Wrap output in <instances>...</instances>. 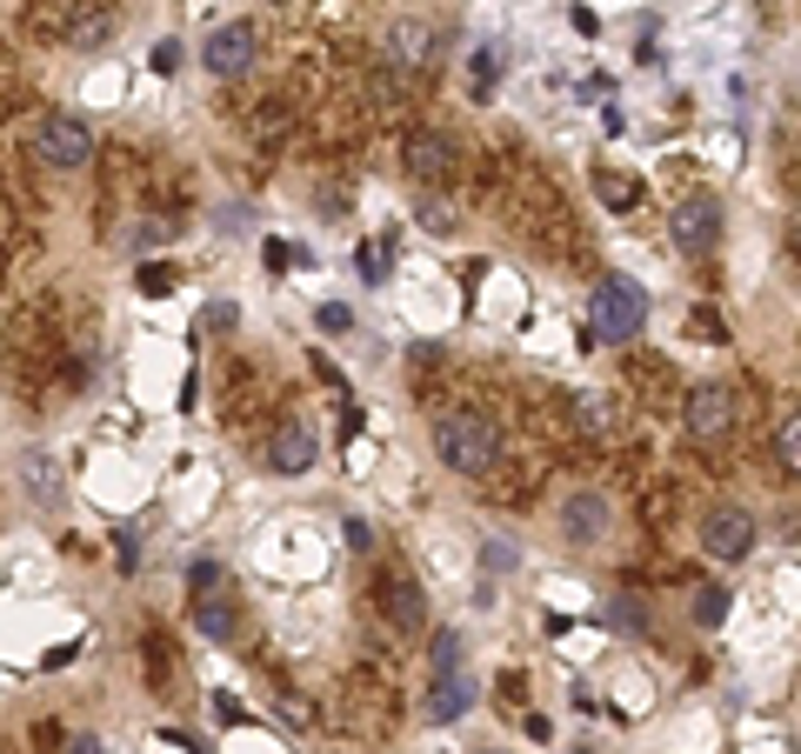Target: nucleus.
I'll use <instances>...</instances> for the list:
<instances>
[{"label":"nucleus","mask_w":801,"mask_h":754,"mask_svg":"<svg viewBox=\"0 0 801 754\" xmlns=\"http://www.w3.org/2000/svg\"><path fill=\"white\" fill-rule=\"evenodd\" d=\"M354 261H361V274H368L374 288L387 281V261H381V247H361V255H354Z\"/></svg>","instance_id":"nucleus-29"},{"label":"nucleus","mask_w":801,"mask_h":754,"mask_svg":"<svg viewBox=\"0 0 801 754\" xmlns=\"http://www.w3.org/2000/svg\"><path fill=\"white\" fill-rule=\"evenodd\" d=\"M729 601H735L729 588H701L695 595V628H721V621H729Z\"/></svg>","instance_id":"nucleus-21"},{"label":"nucleus","mask_w":801,"mask_h":754,"mask_svg":"<svg viewBox=\"0 0 801 754\" xmlns=\"http://www.w3.org/2000/svg\"><path fill=\"white\" fill-rule=\"evenodd\" d=\"M194 634H207V641H234V634H240V601L221 595V588L201 595V601H194Z\"/></svg>","instance_id":"nucleus-13"},{"label":"nucleus","mask_w":801,"mask_h":754,"mask_svg":"<svg viewBox=\"0 0 801 754\" xmlns=\"http://www.w3.org/2000/svg\"><path fill=\"white\" fill-rule=\"evenodd\" d=\"M721 227H729V214H721V201L714 194H688L675 214H668V240L681 247L688 261H701V255H714V240H721Z\"/></svg>","instance_id":"nucleus-4"},{"label":"nucleus","mask_w":801,"mask_h":754,"mask_svg":"<svg viewBox=\"0 0 801 754\" xmlns=\"http://www.w3.org/2000/svg\"><path fill=\"white\" fill-rule=\"evenodd\" d=\"M174 281H181V274H174V268H160V261H147V268H134V288H140L147 301H160V294H174Z\"/></svg>","instance_id":"nucleus-22"},{"label":"nucleus","mask_w":801,"mask_h":754,"mask_svg":"<svg viewBox=\"0 0 801 754\" xmlns=\"http://www.w3.org/2000/svg\"><path fill=\"white\" fill-rule=\"evenodd\" d=\"M214 721H221V728H234V721H240V701H234V695H227V688H221V695H214Z\"/></svg>","instance_id":"nucleus-33"},{"label":"nucleus","mask_w":801,"mask_h":754,"mask_svg":"<svg viewBox=\"0 0 801 754\" xmlns=\"http://www.w3.org/2000/svg\"><path fill=\"white\" fill-rule=\"evenodd\" d=\"M381 595H387V621H394L400 634H415V628L428 621V595H421V581H415V574H394Z\"/></svg>","instance_id":"nucleus-10"},{"label":"nucleus","mask_w":801,"mask_h":754,"mask_svg":"<svg viewBox=\"0 0 801 754\" xmlns=\"http://www.w3.org/2000/svg\"><path fill=\"white\" fill-rule=\"evenodd\" d=\"M174 234H181V227H174L168 214H140V221L127 227V247H134V255H154V247H168Z\"/></svg>","instance_id":"nucleus-17"},{"label":"nucleus","mask_w":801,"mask_h":754,"mask_svg":"<svg viewBox=\"0 0 801 754\" xmlns=\"http://www.w3.org/2000/svg\"><path fill=\"white\" fill-rule=\"evenodd\" d=\"M261 261H268L274 274H287V268H294V247H287V240H268V255H261Z\"/></svg>","instance_id":"nucleus-31"},{"label":"nucleus","mask_w":801,"mask_h":754,"mask_svg":"<svg viewBox=\"0 0 801 754\" xmlns=\"http://www.w3.org/2000/svg\"><path fill=\"white\" fill-rule=\"evenodd\" d=\"M775 468H781L788 481H801V407L775 428Z\"/></svg>","instance_id":"nucleus-18"},{"label":"nucleus","mask_w":801,"mask_h":754,"mask_svg":"<svg viewBox=\"0 0 801 754\" xmlns=\"http://www.w3.org/2000/svg\"><path fill=\"white\" fill-rule=\"evenodd\" d=\"M561 534H568L575 548H595V541L608 534V494L582 487V494H568V500H561Z\"/></svg>","instance_id":"nucleus-9"},{"label":"nucleus","mask_w":801,"mask_h":754,"mask_svg":"<svg viewBox=\"0 0 801 754\" xmlns=\"http://www.w3.org/2000/svg\"><path fill=\"white\" fill-rule=\"evenodd\" d=\"M568 14H575V34H601V14L595 8H568Z\"/></svg>","instance_id":"nucleus-35"},{"label":"nucleus","mask_w":801,"mask_h":754,"mask_svg":"<svg viewBox=\"0 0 801 754\" xmlns=\"http://www.w3.org/2000/svg\"><path fill=\"white\" fill-rule=\"evenodd\" d=\"M575 754H588V747H575Z\"/></svg>","instance_id":"nucleus-40"},{"label":"nucleus","mask_w":801,"mask_h":754,"mask_svg":"<svg viewBox=\"0 0 801 754\" xmlns=\"http://www.w3.org/2000/svg\"><path fill=\"white\" fill-rule=\"evenodd\" d=\"M435 454L454 474H488L501 461V428L488 421V414H474V407H454V414L435 421Z\"/></svg>","instance_id":"nucleus-1"},{"label":"nucleus","mask_w":801,"mask_h":754,"mask_svg":"<svg viewBox=\"0 0 801 754\" xmlns=\"http://www.w3.org/2000/svg\"><path fill=\"white\" fill-rule=\"evenodd\" d=\"M595 194H601L608 207H634V201H641V188H634L628 175H601V181H595Z\"/></svg>","instance_id":"nucleus-24"},{"label":"nucleus","mask_w":801,"mask_h":754,"mask_svg":"<svg viewBox=\"0 0 801 754\" xmlns=\"http://www.w3.org/2000/svg\"><path fill=\"white\" fill-rule=\"evenodd\" d=\"M461 654H467L461 628H435V641H428V667H435V682H441V675H461Z\"/></svg>","instance_id":"nucleus-16"},{"label":"nucleus","mask_w":801,"mask_h":754,"mask_svg":"<svg viewBox=\"0 0 801 754\" xmlns=\"http://www.w3.org/2000/svg\"><path fill=\"white\" fill-rule=\"evenodd\" d=\"M400 160H408L415 181H448V175H454V134H441V127H415L408 140H400Z\"/></svg>","instance_id":"nucleus-8"},{"label":"nucleus","mask_w":801,"mask_h":754,"mask_svg":"<svg viewBox=\"0 0 801 754\" xmlns=\"http://www.w3.org/2000/svg\"><path fill=\"white\" fill-rule=\"evenodd\" d=\"M188 588H194V595H214V588H221V561H194V567H188Z\"/></svg>","instance_id":"nucleus-26"},{"label":"nucleus","mask_w":801,"mask_h":754,"mask_svg":"<svg viewBox=\"0 0 801 754\" xmlns=\"http://www.w3.org/2000/svg\"><path fill=\"white\" fill-rule=\"evenodd\" d=\"M608 628L614 634H648V608H641V595H614L608 601Z\"/></svg>","instance_id":"nucleus-20"},{"label":"nucleus","mask_w":801,"mask_h":754,"mask_svg":"<svg viewBox=\"0 0 801 754\" xmlns=\"http://www.w3.org/2000/svg\"><path fill=\"white\" fill-rule=\"evenodd\" d=\"M234 320H240V307H234V301H214V307H207V327H234Z\"/></svg>","instance_id":"nucleus-34"},{"label":"nucleus","mask_w":801,"mask_h":754,"mask_svg":"<svg viewBox=\"0 0 801 754\" xmlns=\"http://www.w3.org/2000/svg\"><path fill=\"white\" fill-rule=\"evenodd\" d=\"M341 534H348V548H354V554H368V548H374V528H368V521H348Z\"/></svg>","instance_id":"nucleus-32"},{"label":"nucleus","mask_w":801,"mask_h":754,"mask_svg":"<svg viewBox=\"0 0 801 754\" xmlns=\"http://www.w3.org/2000/svg\"><path fill=\"white\" fill-rule=\"evenodd\" d=\"M34 154L54 167V175H74V167H88V154H94V127L80 121V114H41Z\"/></svg>","instance_id":"nucleus-3"},{"label":"nucleus","mask_w":801,"mask_h":754,"mask_svg":"<svg viewBox=\"0 0 801 754\" xmlns=\"http://www.w3.org/2000/svg\"><path fill=\"white\" fill-rule=\"evenodd\" d=\"M67 754H108V741H101V734H74V747H67Z\"/></svg>","instance_id":"nucleus-37"},{"label":"nucleus","mask_w":801,"mask_h":754,"mask_svg":"<svg viewBox=\"0 0 801 754\" xmlns=\"http://www.w3.org/2000/svg\"><path fill=\"white\" fill-rule=\"evenodd\" d=\"M387 47H394V60H421V54H428V27H415V21H408V27H394V34H387Z\"/></svg>","instance_id":"nucleus-23"},{"label":"nucleus","mask_w":801,"mask_h":754,"mask_svg":"<svg viewBox=\"0 0 801 754\" xmlns=\"http://www.w3.org/2000/svg\"><path fill=\"white\" fill-rule=\"evenodd\" d=\"M201 60H207V74H221V80L248 74V67H255V27H248V21H221V27L207 34Z\"/></svg>","instance_id":"nucleus-7"},{"label":"nucleus","mask_w":801,"mask_h":754,"mask_svg":"<svg viewBox=\"0 0 801 754\" xmlns=\"http://www.w3.org/2000/svg\"><path fill=\"white\" fill-rule=\"evenodd\" d=\"M314 374H320V381H328V387H348V381H341V368H335L328 355H314Z\"/></svg>","instance_id":"nucleus-36"},{"label":"nucleus","mask_w":801,"mask_h":754,"mask_svg":"<svg viewBox=\"0 0 801 754\" xmlns=\"http://www.w3.org/2000/svg\"><path fill=\"white\" fill-rule=\"evenodd\" d=\"M174 67H181V41H160L154 47V74H174Z\"/></svg>","instance_id":"nucleus-30"},{"label":"nucleus","mask_w":801,"mask_h":754,"mask_svg":"<svg viewBox=\"0 0 801 754\" xmlns=\"http://www.w3.org/2000/svg\"><path fill=\"white\" fill-rule=\"evenodd\" d=\"M467 708H474V675H467V667H461V675H441V682L428 688V721H435V728L461 721Z\"/></svg>","instance_id":"nucleus-12"},{"label":"nucleus","mask_w":801,"mask_h":754,"mask_svg":"<svg viewBox=\"0 0 801 754\" xmlns=\"http://www.w3.org/2000/svg\"><path fill=\"white\" fill-rule=\"evenodd\" d=\"M421 221H428V234H448V207H435V201H428V207H421Z\"/></svg>","instance_id":"nucleus-38"},{"label":"nucleus","mask_w":801,"mask_h":754,"mask_svg":"<svg viewBox=\"0 0 801 754\" xmlns=\"http://www.w3.org/2000/svg\"><path fill=\"white\" fill-rule=\"evenodd\" d=\"M729 421H735V394L721 387V381H695L688 387V435L695 441H721V435H729Z\"/></svg>","instance_id":"nucleus-6"},{"label":"nucleus","mask_w":801,"mask_h":754,"mask_svg":"<svg viewBox=\"0 0 801 754\" xmlns=\"http://www.w3.org/2000/svg\"><path fill=\"white\" fill-rule=\"evenodd\" d=\"M575 421H582V435H588V441H614L621 407H614V394H608V387H582V394H575Z\"/></svg>","instance_id":"nucleus-11"},{"label":"nucleus","mask_w":801,"mask_h":754,"mask_svg":"<svg viewBox=\"0 0 801 754\" xmlns=\"http://www.w3.org/2000/svg\"><path fill=\"white\" fill-rule=\"evenodd\" d=\"M521 728H528V741H548V734H554V721H548V714H528Z\"/></svg>","instance_id":"nucleus-39"},{"label":"nucleus","mask_w":801,"mask_h":754,"mask_svg":"<svg viewBox=\"0 0 801 754\" xmlns=\"http://www.w3.org/2000/svg\"><path fill=\"white\" fill-rule=\"evenodd\" d=\"M588 327L601 334V341H614V348H628L641 327H648V294H641L628 274H608L601 288H595V301H588Z\"/></svg>","instance_id":"nucleus-2"},{"label":"nucleus","mask_w":801,"mask_h":754,"mask_svg":"<svg viewBox=\"0 0 801 754\" xmlns=\"http://www.w3.org/2000/svg\"><path fill=\"white\" fill-rule=\"evenodd\" d=\"M748 548H755V515H748V508H708V515H701V554H708V561L735 567Z\"/></svg>","instance_id":"nucleus-5"},{"label":"nucleus","mask_w":801,"mask_h":754,"mask_svg":"<svg viewBox=\"0 0 801 754\" xmlns=\"http://www.w3.org/2000/svg\"><path fill=\"white\" fill-rule=\"evenodd\" d=\"M515 567H521V548H515V541H501V534L481 541V595H488L501 574H515Z\"/></svg>","instance_id":"nucleus-15"},{"label":"nucleus","mask_w":801,"mask_h":754,"mask_svg":"<svg viewBox=\"0 0 801 754\" xmlns=\"http://www.w3.org/2000/svg\"><path fill=\"white\" fill-rule=\"evenodd\" d=\"M328 334H341V327H354V314H348V301H320V314H314Z\"/></svg>","instance_id":"nucleus-27"},{"label":"nucleus","mask_w":801,"mask_h":754,"mask_svg":"<svg viewBox=\"0 0 801 754\" xmlns=\"http://www.w3.org/2000/svg\"><path fill=\"white\" fill-rule=\"evenodd\" d=\"M21 481L34 487V500H47V508H54V500H60V468H54V461H47L41 448H34V454L21 461Z\"/></svg>","instance_id":"nucleus-19"},{"label":"nucleus","mask_w":801,"mask_h":754,"mask_svg":"<svg viewBox=\"0 0 801 754\" xmlns=\"http://www.w3.org/2000/svg\"><path fill=\"white\" fill-rule=\"evenodd\" d=\"M268 461H274L281 474H307V468H314V435H307L301 421H287V428L274 435V448H268Z\"/></svg>","instance_id":"nucleus-14"},{"label":"nucleus","mask_w":801,"mask_h":754,"mask_svg":"<svg viewBox=\"0 0 801 754\" xmlns=\"http://www.w3.org/2000/svg\"><path fill=\"white\" fill-rule=\"evenodd\" d=\"M688 334H695V341H729V320H721L714 307H695L688 314Z\"/></svg>","instance_id":"nucleus-25"},{"label":"nucleus","mask_w":801,"mask_h":754,"mask_svg":"<svg viewBox=\"0 0 801 754\" xmlns=\"http://www.w3.org/2000/svg\"><path fill=\"white\" fill-rule=\"evenodd\" d=\"M114 567H121V574L140 567V541H134V534H114Z\"/></svg>","instance_id":"nucleus-28"}]
</instances>
